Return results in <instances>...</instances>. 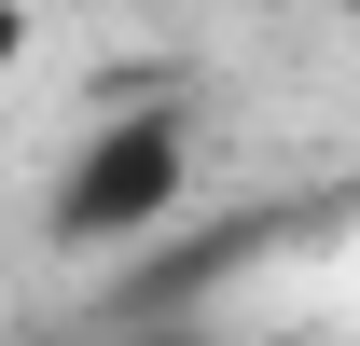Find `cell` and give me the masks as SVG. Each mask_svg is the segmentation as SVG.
Returning a JSON list of instances; mask_svg holds the SVG:
<instances>
[{
    "label": "cell",
    "instance_id": "3",
    "mask_svg": "<svg viewBox=\"0 0 360 346\" xmlns=\"http://www.w3.org/2000/svg\"><path fill=\"white\" fill-rule=\"evenodd\" d=\"M14 56H28V0H0V70H14Z\"/></svg>",
    "mask_w": 360,
    "mask_h": 346
},
{
    "label": "cell",
    "instance_id": "2",
    "mask_svg": "<svg viewBox=\"0 0 360 346\" xmlns=\"http://www.w3.org/2000/svg\"><path fill=\"white\" fill-rule=\"evenodd\" d=\"M264 250H277V222H208V236L153 250L139 277H111V291H97V333H125V319H180V305H208L236 263H264Z\"/></svg>",
    "mask_w": 360,
    "mask_h": 346
},
{
    "label": "cell",
    "instance_id": "1",
    "mask_svg": "<svg viewBox=\"0 0 360 346\" xmlns=\"http://www.w3.org/2000/svg\"><path fill=\"white\" fill-rule=\"evenodd\" d=\"M180 180H194V125H180V111H125V125H97L84 153L56 167L42 236L56 250H139V236H167Z\"/></svg>",
    "mask_w": 360,
    "mask_h": 346
}]
</instances>
